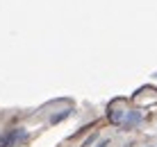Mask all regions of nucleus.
Instances as JSON below:
<instances>
[{"label":"nucleus","mask_w":157,"mask_h":147,"mask_svg":"<svg viewBox=\"0 0 157 147\" xmlns=\"http://www.w3.org/2000/svg\"><path fill=\"white\" fill-rule=\"evenodd\" d=\"M25 138V129L16 127L12 131H7L5 136H0V147H12V145H18V140Z\"/></svg>","instance_id":"nucleus-1"},{"label":"nucleus","mask_w":157,"mask_h":147,"mask_svg":"<svg viewBox=\"0 0 157 147\" xmlns=\"http://www.w3.org/2000/svg\"><path fill=\"white\" fill-rule=\"evenodd\" d=\"M139 120H141V116H139V111H130V113H125V118H123V122H125L128 127H132V124H137Z\"/></svg>","instance_id":"nucleus-2"},{"label":"nucleus","mask_w":157,"mask_h":147,"mask_svg":"<svg viewBox=\"0 0 157 147\" xmlns=\"http://www.w3.org/2000/svg\"><path fill=\"white\" fill-rule=\"evenodd\" d=\"M109 145H112V140H109V138H102V140H100V143L96 145V147H109Z\"/></svg>","instance_id":"nucleus-3"},{"label":"nucleus","mask_w":157,"mask_h":147,"mask_svg":"<svg viewBox=\"0 0 157 147\" xmlns=\"http://www.w3.org/2000/svg\"><path fill=\"white\" fill-rule=\"evenodd\" d=\"M150 147H153V145H150Z\"/></svg>","instance_id":"nucleus-4"}]
</instances>
